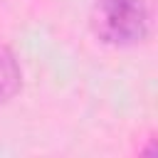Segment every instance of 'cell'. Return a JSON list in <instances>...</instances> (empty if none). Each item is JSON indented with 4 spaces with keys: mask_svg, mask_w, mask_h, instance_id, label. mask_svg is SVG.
I'll list each match as a JSON object with an SVG mask.
<instances>
[{
    "mask_svg": "<svg viewBox=\"0 0 158 158\" xmlns=\"http://www.w3.org/2000/svg\"><path fill=\"white\" fill-rule=\"evenodd\" d=\"M158 0H94L91 27L114 47H131L151 35Z\"/></svg>",
    "mask_w": 158,
    "mask_h": 158,
    "instance_id": "1",
    "label": "cell"
},
{
    "mask_svg": "<svg viewBox=\"0 0 158 158\" xmlns=\"http://www.w3.org/2000/svg\"><path fill=\"white\" fill-rule=\"evenodd\" d=\"M22 86V72L15 54L7 47H0V106L7 104Z\"/></svg>",
    "mask_w": 158,
    "mask_h": 158,
    "instance_id": "2",
    "label": "cell"
}]
</instances>
